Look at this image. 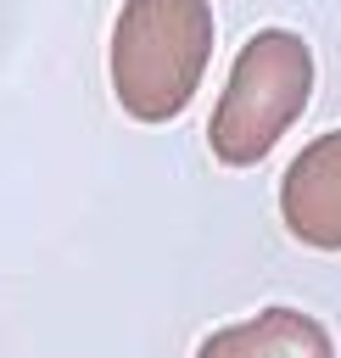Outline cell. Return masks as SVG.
I'll return each instance as SVG.
<instances>
[{
	"label": "cell",
	"instance_id": "6da1fadb",
	"mask_svg": "<svg viewBox=\"0 0 341 358\" xmlns=\"http://www.w3.org/2000/svg\"><path fill=\"white\" fill-rule=\"evenodd\" d=\"M207 0H123L112 22V95L134 123L179 117L212 62Z\"/></svg>",
	"mask_w": 341,
	"mask_h": 358
},
{
	"label": "cell",
	"instance_id": "3957f363",
	"mask_svg": "<svg viewBox=\"0 0 341 358\" xmlns=\"http://www.w3.org/2000/svg\"><path fill=\"white\" fill-rule=\"evenodd\" d=\"M280 218L313 252H341V129L307 140L280 179Z\"/></svg>",
	"mask_w": 341,
	"mask_h": 358
},
{
	"label": "cell",
	"instance_id": "277c9868",
	"mask_svg": "<svg viewBox=\"0 0 341 358\" xmlns=\"http://www.w3.org/2000/svg\"><path fill=\"white\" fill-rule=\"evenodd\" d=\"M196 358H335V341L302 308H263L240 324L212 330Z\"/></svg>",
	"mask_w": 341,
	"mask_h": 358
},
{
	"label": "cell",
	"instance_id": "7a4b0ae2",
	"mask_svg": "<svg viewBox=\"0 0 341 358\" xmlns=\"http://www.w3.org/2000/svg\"><path fill=\"white\" fill-rule=\"evenodd\" d=\"M313 95V50L302 34L291 28H257L235 67H229V84L212 106V123H207V145L224 168H252L263 162L280 134L302 117Z\"/></svg>",
	"mask_w": 341,
	"mask_h": 358
}]
</instances>
